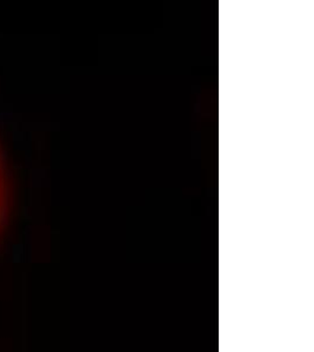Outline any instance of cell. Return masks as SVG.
<instances>
[{"label":"cell","instance_id":"6da1fadb","mask_svg":"<svg viewBox=\"0 0 314 352\" xmlns=\"http://www.w3.org/2000/svg\"><path fill=\"white\" fill-rule=\"evenodd\" d=\"M5 201H6V194H5V173L1 156H0V226L4 219Z\"/></svg>","mask_w":314,"mask_h":352}]
</instances>
